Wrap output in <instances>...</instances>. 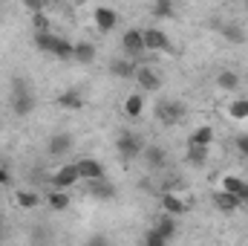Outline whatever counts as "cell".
<instances>
[{"label": "cell", "instance_id": "29", "mask_svg": "<svg viewBox=\"0 0 248 246\" xmlns=\"http://www.w3.org/2000/svg\"><path fill=\"white\" fill-rule=\"evenodd\" d=\"M15 203H17V209H38L41 197L35 191H15Z\"/></svg>", "mask_w": 248, "mask_h": 246}, {"label": "cell", "instance_id": "4", "mask_svg": "<svg viewBox=\"0 0 248 246\" xmlns=\"http://www.w3.org/2000/svg\"><path fill=\"white\" fill-rule=\"evenodd\" d=\"M141 38H144V50H147V53H170V50H173L170 35H168L165 29H159V26L141 29Z\"/></svg>", "mask_w": 248, "mask_h": 246}, {"label": "cell", "instance_id": "20", "mask_svg": "<svg viewBox=\"0 0 248 246\" xmlns=\"http://www.w3.org/2000/svg\"><path fill=\"white\" fill-rule=\"evenodd\" d=\"M9 96H35V84L26 75H12L9 81Z\"/></svg>", "mask_w": 248, "mask_h": 246}, {"label": "cell", "instance_id": "33", "mask_svg": "<svg viewBox=\"0 0 248 246\" xmlns=\"http://www.w3.org/2000/svg\"><path fill=\"white\" fill-rule=\"evenodd\" d=\"M32 26H35V35L49 32V18H46L44 12H35V15H32Z\"/></svg>", "mask_w": 248, "mask_h": 246}, {"label": "cell", "instance_id": "3", "mask_svg": "<svg viewBox=\"0 0 248 246\" xmlns=\"http://www.w3.org/2000/svg\"><path fill=\"white\" fill-rule=\"evenodd\" d=\"M141 151H144V142H141L133 130L119 133V139H116V154L122 157V162H133V159H139Z\"/></svg>", "mask_w": 248, "mask_h": 246}, {"label": "cell", "instance_id": "22", "mask_svg": "<svg viewBox=\"0 0 248 246\" xmlns=\"http://www.w3.org/2000/svg\"><path fill=\"white\" fill-rule=\"evenodd\" d=\"M153 229H156V232H159V235H162L168 244H170V241L176 238V217H170V214H162V217L153 223Z\"/></svg>", "mask_w": 248, "mask_h": 246}, {"label": "cell", "instance_id": "9", "mask_svg": "<svg viewBox=\"0 0 248 246\" xmlns=\"http://www.w3.org/2000/svg\"><path fill=\"white\" fill-rule=\"evenodd\" d=\"M214 209H217V211H222V214H234V211H240V209H243V200L219 188V191H214Z\"/></svg>", "mask_w": 248, "mask_h": 246}, {"label": "cell", "instance_id": "14", "mask_svg": "<svg viewBox=\"0 0 248 246\" xmlns=\"http://www.w3.org/2000/svg\"><path fill=\"white\" fill-rule=\"evenodd\" d=\"M217 29H219V35H222L225 41H231V44H243V41H246V29H243L240 23H234V20L217 23Z\"/></svg>", "mask_w": 248, "mask_h": 246}, {"label": "cell", "instance_id": "38", "mask_svg": "<svg viewBox=\"0 0 248 246\" xmlns=\"http://www.w3.org/2000/svg\"><path fill=\"white\" fill-rule=\"evenodd\" d=\"M0 226H3V214H0Z\"/></svg>", "mask_w": 248, "mask_h": 246}, {"label": "cell", "instance_id": "1", "mask_svg": "<svg viewBox=\"0 0 248 246\" xmlns=\"http://www.w3.org/2000/svg\"><path fill=\"white\" fill-rule=\"evenodd\" d=\"M153 116H156V122L162 124H179L182 119L187 116V107L179 102V99H162L156 107H153Z\"/></svg>", "mask_w": 248, "mask_h": 246}, {"label": "cell", "instance_id": "37", "mask_svg": "<svg viewBox=\"0 0 248 246\" xmlns=\"http://www.w3.org/2000/svg\"><path fill=\"white\" fill-rule=\"evenodd\" d=\"M243 206H248V183H246V191H243Z\"/></svg>", "mask_w": 248, "mask_h": 246}, {"label": "cell", "instance_id": "5", "mask_svg": "<svg viewBox=\"0 0 248 246\" xmlns=\"http://www.w3.org/2000/svg\"><path fill=\"white\" fill-rule=\"evenodd\" d=\"M75 168H78V177H81L84 183H95V180H104V177H107L104 162H98L95 157H81V159L75 162Z\"/></svg>", "mask_w": 248, "mask_h": 246}, {"label": "cell", "instance_id": "32", "mask_svg": "<svg viewBox=\"0 0 248 246\" xmlns=\"http://www.w3.org/2000/svg\"><path fill=\"white\" fill-rule=\"evenodd\" d=\"M141 246H170V244H168V241H165L156 229H147V232H144V241H141Z\"/></svg>", "mask_w": 248, "mask_h": 246}, {"label": "cell", "instance_id": "27", "mask_svg": "<svg viewBox=\"0 0 248 246\" xmlns=\"http://www.w3.org/2000/svg\"><path fill=\"white\" fill-rule=\"evenodd\" d=\"M69 203H72V197L66 191H49V197H46V206L55 209V211H66Z\"/></svg>", "mask_w": 248, "mask_h": 246}, {"label": "cell", "instance_id": "36", "mask_svg": "<svg viewBox=\"0 0 248 246\" xmlns=\"http://www.w3.org/2000/svg\"><path fill=\"white\" fill-rule=\"evenodd\" d=\"M9 183H12V177H9V171L0 165V185H9Z\"/></svg>", "mask_w": 248, "mask_h": 246}, {"label": "cell", "instance_id": "34", "mask_svg": "<svg viewBox=\"0 0 248 246\" xmlns=\"http://www.w3.org/2000/svg\"><path fill=\"white\" fill-rule=\"evenodd\" d=\"M84 246H113V244H110V238H107L104 232H95V235H90V238L84 241Z\"/></svg>", "mask_w": 248, "mask_h": 246}, {"label": "cell", "instance_id": "25", "mask_svg": "<svg viewBox=\"0 0 248 246\" xmlns=\"http://www.w3.org/2000/svg\"><path fill=\"white\" fill-rule=\"evenodd\" d=\"M72 41H66L63 35H55V44H52V53L49 55H55V58H61V61H72Z\"/></svg>", "mask_w": 248, "mask_h": 246}, {"label": "cell", "instance_id": "28", "mask_svg": "<svg viewBox=\"0 0 248 246\" xmlns=\"http://www.w3.org/2000/svg\"><path fill=\"white\" fill-rule=\"evenodd\" d=\"M222 191H228V194H234V197H240V200H243V191H246V180H240V177L228 174V177H222Z\"/></svg>", "mask_w": 248, "mask_h": 246}, {"label": "cell", "instance_id": "26", "mask_svg": "<svg viewBox=\"0 0 248 246\" xmlns=\"http://www.w3.org/2000/svg\"><path fill=\"white\" fill-rule=\"evenodd\" d=\"M208 159H211V148H193V145H187V162L193 168H205Z\"/></svg>", "mask_w": 248, "mask_h": 246}, {"label": "cell", "instance_id": "13", "mask_svg": "<svg viewBox=\"0 0 248 246\" xmlns=\"http://www.w3.org/2000/svg\"><path fill=\"white\" fill-rule=\"evenodd\" d=\"M211 142H214V127L211 124H199L187 136V145H193V148H211Z\"/></svg>", "mask_w": 248, "mask_h": 246}, {"label": "cell", "instance_id": "15", "mask_svg": "<svg viewBox=\"0 0 248 246\" xmlns=\"http://www.w3.org/2000/svg\"><path fill=\"white\" fill-rule=\"evenodd\" d=\"M9 110L15 116H29L35 110V96H9Z\"/></svg>", "mask_w": 248, "mask_h": 246}, {"label": "cell", "instance_id": "35", "mask_svg": "<svg viewBox=\"0 0 248 246\" xmlns=\"http://www.w3.org/2000/svg\"><path fill=\"white\" fill-rule=\"evenodd\" d=\"M237 151L243 154L248 159V133H243V136H237Z\"/></svg>", "mask_w": 248, "mask_h": 246}, {"label": "cell", "instance_id": "24", "mask_svg": "<svg viewBox=\"0 0 248 246\" xmlns=\"http://www.w3.org/2000/svg\"><path fill=\"white\" fill-rule=\"evenodd\" d=\"M150 15L159 18V20H170V18L176 15V6H173L170 0H153V3H150Z\"/></svg>", "mask_w": 248, "mask_h": 246}, {"label": "cell", "instance_id": "12", "mask_svg": "<svg viewBox=\"0 0 248 246\" xmlns=\"http://www.w3.org/2000/svg\"><path fill=\"white\" fill-rule=\"evenodd\" d=\"M162 209H165V214H170V217H182V214L187 211V203L179 197V194L165 191V194H162Z\"/></svg>", "mask_w": 248, "mask_h": 246}, {"label": "cell", "instance_id": "16", "mask_svg": "<svg viewBox=\"0 0 248 246\" xmlns=\"http://www.w3.org/2000/svg\"><path fill=\"white\" fill-rule=\"evenodd\" d=\"M72 61L93 64L95 61V44H90V41H75V47H72Z\"/></svg>", "mask_w": 248, "mask_h": 246}, {"label": "cell", "instance_id": "10", "mask_svg": "<svg viewBox=\"0 0 248 246\" xmlns=\"http://www.w3.org/2000/svg\"><path fill=\"white\" fill-rule=\"evenodd\" d=\"M72 136L69 133H55V136H49V142H46V154L49 157H55V159H61V157H66L69 151H72Z\"/></svg>", "mask_w": 248, "mask_h": 246}, {"label": "cell", "instance_id": "18", "mask_svg": "<svg viewBox=\"0 0 248 246\" xmlns=\"http://www.w3.org/2000/svg\"><path fill=\"white\" fill-rule=\"evenodd\" d=\"M87 191H90L95 200H113V197H116V185L107 183V177H104V180H95V183H87Z\"/></svg>", "mask_w": 248, "mask_h": 246}, {"label": "cell", "instance_id": "2", "mask_svg": "<svg viewBox=\"0 0 248 246\" xmlns=\"http://www.w3.org/2000/svg\"><path fill=\"white\" fill-rule=\"evenodd\" d=\"M122 50L136 67H141L144 55H147V50H144V38H141V29H127V32H124L122 35Z\"/></svg>", "mask_w": 248, "mask_h": 246}, {"label": "cell", "instance_id": "21", "mask_svg": "<svg viewBox=\"0 0 248 246\" xmlns=\"http://www.w3.org/2000/svg\"><path fill=\"white\" fill-rule=\"evenodd\" d=\"M110 75H116V78H136V64L130 58H113L110 61Z\"/></svg>", "mask_w": 248, "mask_h": 246}, {"label": "cell", "instance_id": "17", "mask_svg": "<svg viewBox=\"0 0 248 246\" xmlns=\"http://www.w3.org/2000/svg\"><path fill=\"white\" fill-rule=\"evenodd\" d=\"M55 105L63 107V110H81V107H84V96H81L78 90H72V87H69V90H63L61 96L55 99Z\"/></svg>", "mask_w": 248, "mask_h": 246}, {"label": "cell", "instance_id": "30", "mask_svg": "<svg viewBox=\"0 0 248 246\" xmlns=\"http://www.w3.org/2000/svg\"><path fill=\"white\" fill-rule=\"evenodd\" d=\"M32 44L41 50V53H52V44H55V32H41L32 38Z\"/></svg>", "mask_w": 248, "mask_h": 246}, {"label": "cell", "instance_id": "6", "mask_svg": "<svg viewBox=\"0 0 248 246\" xmlns=\"http://www.w3.org/2000/svg\"><path fill=\"white\" fill-rule=\"evenodd\" d=\"M78 168H75V162H66V165H61L55 174H52V180H49V185H52V191H66V188H72V185H78Z\"/></svg>", "mask_w": 248, "mask_h": 246}, {"label": "cell", "instance_id": "8", "mask_svg": "<svg viewBox=\"0 0 248 246\" xmlns=\"http://www.w3.org/2000/svg\"><path fill=\"white\" fill-rule=\"evenodd\" d=\"M141 159H144V165H147L150 171H162V168L168 165V151H165L162 145H144Z\"/></svg>", "mask_w": 248, "mask_h": 246}, {"label": "cell", "instance_id": "31", "mask_svg": "<svg viewBox=\"0 0 248 246\" xmlns=\"http://www.w3.org/2000/svg\"><path fill=\"white\" fill-rule=\"evenodd\" d=\"M228 113H231V119H237V122L248 119V99H237V102H231Z\"/></svg>", "mask_w": 248, "mask_h": 246}, {"label": "cell", "instance_id": "11", "mask_svg": "<svg viewBox=\"0 0 248 246\" xmlns=\"http://www.w3.org/2000/svg\"><path fill=\"white\" fill-rule=\"evenodd\" d=\"M93 20H95L98 32H110V29H116V23H119V12L110 9V6H98L95 15H93Z\"/></svg>", "mask_w": 248, "mask_h": 246}, {"label": "cell", "instance_id": "23", "mask_svg": "<svg viewBox=\"0 0 248 246\" xmlns=\"http://www.w3.org/2000/svg\"><path fill=\"white\" fill-rule=\"evenodd\" d=\"M141 113H144V99H141V93H130V96L124 99V116L139 119Z\"/></svg>", "mask_w": 248, "mask_h": 246}, {"label": "cell", "instance_id": "7", "mask_svg": "<svg viewBox=\"0 0 248 246\" xmlns=\"http://www.w3.org/2000/svg\"><path fill=\"white\" fill-rule=\"evenodd\" d=\"M136 84H139L144 93H156V90L162 87V75H159L153 67L141 64V67H136Z\"/></svg>", "mask_w": 248, "mask_h": 246}, {"label": "cell", "instance_id": "19", "mask_svg": "<svg viewBox=\"0 0 248 246\" xmlns=\"http://www.w3.org/2000/svg\"><path fill=\"white\" fill-rule=\"evenodd\" d=\"M217 87L225 90V93L240 90V72H234V70H219V72H217Z\"/></svg>", "mask_w": 248, "mask_h": 246}]
</instances>
